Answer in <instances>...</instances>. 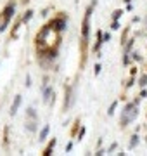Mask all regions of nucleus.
I'll return each instance as SVG.
<instances>
[{
    "label": "nucleus",
    "instance_id": "1",
    "mask_svg": "<svg viewBox=\"0 0 147 156\" xmlns=\"http://www.w3.org/2000/svg\"><path fill=\"white\" fill-rule=\"evenodd\" d=\"M97 5V2L93 0L90 7L87 9L83 17V23H81V43H80V49H81V56H83V63H85V54H87V47H88V35H90V14H92V9ZM81 63V64H83Z\"/></svg>",
    "mask_w": 147,
    "mask_h": 156
},
{
    "label": "nucleus",
    "instance_id": "2",
    "mask_svg": "<svg viewBox=\"0 0 147 156\" xmlns=\"http://www.w3.org/2000/svg\"><path fill=\"white\" fill-rule=\"evenodd\" d=\"M135 116H137V106H135V102H130V104H126V106H125V109L121 111L119 125H121L123 128H125V127H128V123L135 120Z\"/></svg>",
    "mask_w": 147,
    "mask_h": 156
},
{
    "label": "nucleus",
    "instance_id": "3",
    "mask_svg": "<svg viewBox=\"0 0 147 156\" xmlns=\"http://www.w3.org/2000/svg\"><path fill=\"white\" fill-rule=\"evenodd\" d=\"M49 26L54 30V31H63V30L66 28V21H64V17H57L54 21H50Z\"/></svg>",
    "mask_w": 147,
    "mask_h": 156
},
{
    "label": "nucleus",
    "instance_id": "4",
    "mask_svg": "<svg viewBox=\"0 0 147 156\" xmlns=\"http://www.w3.org/2000/svg\"><path fill=\"white\" fill-rule=\"evenodd\" d=\"M2 14H4V21H5V23L9 24V21H11V17L14 16V4H9L7 7H5V11H4Z\"/></svg>",
    "mask_w": 147,
    "mask_h": 156
},
{
    "label": "nucleus",
    "instance_id": "5",
    "mask_svg": "<svg viewBox=\"0 0 147 156\" xmlns=\"http://www.w3.org/2000/svg\"><path fill=\"white\" fill-rule=\"evenodd\" d=\"M69 101H71V89L64 87V111L69 108Z\"/></svg>",
    "mask_w": 147,
    "mask_h": 156
},
{
    "label": "nucleus",
    "instance_id": "6",
    "mask_svg": "<svg viewBox=\"0 0 147 156\" xmlns=\"http://www.w3.org/2000/svg\"><path fill=\"white\" fill-rule=\"evenodd\" d=\"M19 104H21V95H16V97H14V102H12V106H11V114H12V116L17 113Z\"/></svg>",
    "mask_w": 147,
    "mask_h": 156
},
{
    "label": "nucleus",
    "instance_id": "7",
    "mask_svg": "<svg viewBox=\"0 0 147 156\" xmlns=\"http://www.w3.org/2000/svg\"><path fill=\"white\" fill-rule=\"evenodd\" d=\"M50 99L54 101V90L49 87V89L43 90V101H45V102H50Z\"/></svg>",
    "mask_w": 147,
    "mask_h": 156
},
{
    "label": "nucleus",
    "instance_id": "8",
    "mask_svg": "<svg viewBox=\"0 0 147 156\" xmlns=\"http://www.w3.org/2000/svg\"><path fill=\"white\" fill-rule=\"evenodd\" d=\"M102 42H104V35H102V31H97V42H95V45H93V50H95V52H99Z\"/></svg>",
    "mask_w": 147,
    "mask_h": 156
},
{
    "label": "nucleus",
    "instance_id": "9",
    "mask_svg": "<svg viewBox=\"0 0 147 156\" xmlns=\"http://www.w3.org/2000/svg\"><path fill=\"white\" fill-rule=\"evenodd\" d=\"M56 139H52V141L49 142V146L45 148V151H43V156H49V154H52V149H54V146H56Z\"/></svg>",
    "mask_w": 147,
    "mask_h": 156
},
{
    "label": "nucleus",
    "instance_id": "10",
    "mask_svg": "<svg viewBox=\"0 0 147 156\" xmlns=\"http://www.w3.org/2000/svg\"><path fill=\"white\" fill-rule=\"evenodd\" d=\"M49 125H45V127H43V130L42 132H40V139H38V141H45V139H47V135H49Z\"/></svg>",
    "mask_w": 147,
    "mask_h": 156
},
{
    "label": "nucleus",
    "instance_id": "11",
    "mask_svg": "<svg viewBox=\"0 0 147 156\" xmlns=\"http://www.w3.org/2000/svg\"><path fill=\"white\" fill-rule=\"evenodd\" d=\"M121 16H123V11H114V12H112V21H118L119 17H121Z\"/></svg>",
    "mask_w": 147,
    "mask_h": 156
},
{
    "label": "nucleus",
    "instance_id": "12",
    "mask_svg": "<svg viewBox=\"0 0 147 156\" xmlns=\"http://www.w3.org/2000/svg\"><path fill=\"white\" fill-rule=\"evenodd\" d=\"M31 16H33V11H26V14L23 16V23H28L31 19Z\"/></svg>",
    "mask_w": 147,
    "mask_h": 156
},
{
    "label": "nucleus",
    "instance_id": "13",
    "mask_svg": "<svg viewBox=\"0 0 147 156\" xmlns=\"http://www.w3.org/2000/svg\"><path fill=\"white\" fill-rule=\"evenodd\" d=\"M137 144H139V137H137V135H133V137H132V142H130V148H135Z\"/></svg>",
    "mask_w": 147,
    "mask_h": 156
},
{
    "label": "nucleus",
    "instance_id": "14",
    "mask_svg": "<svg viewBox=\"0 0 147 156\" xmlns=\"http://www.w3.org/2000/svg\"><path fill=\"white\" fill-rule=\"evenodd\" d=\"M140 87H145L147 85V75H144V76L140 78V83H139Z\"/></svg>",
    "mask_w": 147,
    "mask_h": 156
},
{
    "label": "nucleus",
    "instance_id": "15",
    "mask_svg": "<svg viewBox=\"0 0 147 156\" xmlns=\"http://www.w3.org/2000/svg\"><path fill=\"white\" fill-rule=\"evenodd\" d=\"M116 106H118V102H112V104H111V108H109V111H107V114H112V113H114Z\"/></svg>",
    "mask_w": 147,
    "mask_h": 156
},
{
    "label": "nucleus",
    "instance_id": "16",
    "mask_svg": "<svg viewBox=\"0 0 147 156\" xmlns=\"http://www.w3.org/2000/svg\"><path fill=\"white\" fill-rule=\"evenodd\" d=\"M26 128H28V130H29V132H33V130H35V123H26Z\"/></svg>",
    "mask_w": 147,
    "mask_h": 156
},
{
    "label": "nucleus",
    "instance_id": "17",
    "mask_svg": "<svg viewBox=\"0 0 147 156\" xmlns=\"http://www.w3.org/2000/svg\"><path fill=\"white\" fill-rule=\"evenodd\" d=\"M28 116L35 118V116H36V114H35V109H31V108H29V109H28Z\"/></svg>",
    "mask_w": 147,
    "mask_h": 156
},
{
    "label": "nucleus",
    "instance_id": "18",
    "mask_svg": "<svg viewBox=\"0 0 147 156\" xmlns=\"http://www.w3.org/2000/svg\"><path fill=\"white\" fill-rule=\"evenodd\" d=\"M111 28H112V30H118V28H119V23H118V21H112Z\"/></svg>",
    "mask_w": 147,
    "mask_h": 156
},
{
    "label": "nucleus",
    "instance_id": "19",
    "mask_svg": "<svg viewBox=\"0 0 147 156\" xmlns=\"http://www.w3.org/2000/svg\"><path fill=\"white\" fill-rule=\"evenodd\" d=\"M109 40H111V35H109V33H106V35H104V42H109Z\"/></svg>",
    "mask_w": 147,
    "mask_h": 156
},
{
    "label": "nucleus",
    "instance_id": "20",
    "mask_svg": "<svg viewBox=\"0 0 147 156\" xmlns=\"http://www.w3.org/2000/svg\"><path fill=\"white\" fill-rule=\"evenodd\" d=\"M99 73H100V64H97V66H95V75H99Z\"/></svg>",
    "mask_w": 147,
    "mask_h": 156
},
{
    "label": "nucleus",
    "instance_id": "21",
    "mask_svg": "<svg viewBox=\"0 0 147 156\" xmlns=\"http://www.w3.org/2000/svg\"><path fill=\"white\" fill-rule=\"evenodd\" d=\"M125 2H126V4H130V2H132V0H125Z\"/></svg>",
    "mask_w": 147,
    "mask_h": 156
}]
</instances>
